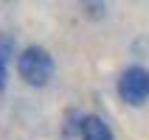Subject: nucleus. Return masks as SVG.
<instances>
[{
	"label": "nucleus",
	"mask_w": 149,
	"mask_h": 140,
	"mask_svg": "<svg viewBox=\"0 0 149 140\" xmlns=\"http://www.w3.org/2000/svg\"><path fill=\"white\" fill-rule=\"evenodd\" d=\"M17 73L28 87H45L56 73V65H54V56L42 45H25L17 53Z\"/></svg>",
	"instance_id": "obj_1"
},
{
	"label": "nucleus",
	"mask_w": 149,
	"mask_h": 140,
	"mask_svg": "<svg viewBox=\"0 0 149 140\" xmlns=\"http://www.w3.org/2000/svg\"><path fill=\"white\" fill-rule=\"evenodd\" d=\"M118 98L130 107H141L149 101V70L141 65H130L124 73L118 76Z\"/></svg>",
	"instance_id": "obj_2"
},
{
	"label": "nucleus",
	"mask_w": 149,
	"mask_h": 140,
	"mask_svg": "<svg viewBox=\"0 0 149 140\" xmlns=\"http://www.w3.org/2000/svg\"><path fill=\"white\" fill-rule=\"evenodd\" d=\"M79 140H116L110 123L101 115H82V132H79Z\"/></svg>",
	"instance_id": "obj_3"
},
{
	"label": "nucleus",
	"mask_w": 149,
	"mask_h": 140,
	"mask_svg": "<svg viewBox=\"0 0 149 140\" xmlns=\"http://www.w3.org/2000/svg\"><path fill=\"white\" fill-rule=\"evenodd\" d=\"M79 132H82V115L70 109L62 121V134H65V140H73V137H79Z\"/></svg>",
	"instance_id": "obj_4"
},
{
	"label": "nucleus",
	"mask_w": 149,
	"mask_h": 140,
	"mask_svg": "<svg viewBox=\"0 0 149 140\" xmlns=\"http://www.w3.org/2000/svg\"><path fill=\"white\" fill-rule=\"evenodd\" d=\"M8 56H14V39L8 34H0V59L6 62Z\"/></svg>",
	"instance_id": "obj_5"
},
{
	"label": "nucleus",
	"mask_w": 149,
	"mask_h": 140,
	"mask_svg": "<svg viewBox=\"0 0 149 140\" xmlns=\"http://www.w3.org/2000/svg\"><path fill=\"white\" fill-rule=\"evenodd\" d=\"M104 3H84V14H90V17H101L104 14Z\"/></svg>",
	"instance_id": "obj_6"
},
{
	"label": "nucleus",
	"mask_w": 149,
	"mask_h": 140,
	"mask_svg": "<svg viewBox=\"0 0 149 140\" xmlns=\"http://www.w3.org/2000/svg\"><path fill=\"white\" fill-rule=\"evenodd\" d=\"M6 84H8V67H6V62L0 59V92L6 90Z\"/></svg>",
	"instance_id": "obj_7"
}]
</instances>
